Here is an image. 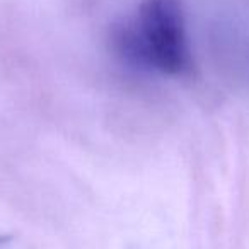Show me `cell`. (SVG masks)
<instances>
[{
	"instance_id": "6da1fadb",
	"label": "cell",
	"mask_w": 249,
	"mask_h": 249,
	"mask_svg": "<svg viewBox=\"0 0 249 249\" xmlns=\"http://www.w3.org/2000/svg\"><path fill=\"white\" fill-rule=\"evenodd\" d=\"M120 45L132 60L167 75L191 70L181 0H142L135 21L120 33Z\"/></svg>"
}]
</instances>
